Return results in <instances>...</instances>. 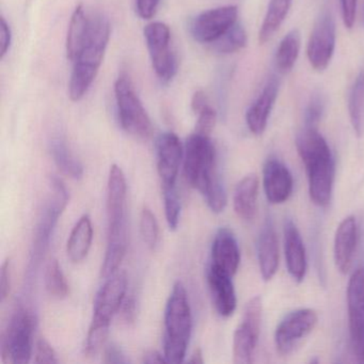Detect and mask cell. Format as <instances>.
<instances>
[{"label":"cell","mask_w":364,"mask_h":364,"mask_svg":"<svg viewBox=\"0 0 364 364\" xmlns=\"http://www.w3.org/2000/svg\"><path fill=\"white\" fill-rule=\"evenodd\" d=\"M140 233L144 244L154 249L159 242V229L156 217L149 208H144L140 215Z\"/></svg>","instance_id":"cell-37"},{"label":"cell","mask_w":364,"mask_h":364,"mask_svg":"<svg viewBox=\"0 0 364 364\" xmlns=\"http://www.w3.org/2000/svg\"><path fill=\"white\" fill-rule=\"evenodd\" d=\"M184 173L191 186L205 198L214 213L227 205V193L217 171L216 149L210 136L193 133L184 146Z\"/></svg>","instance_id":"cell-1"},{"label":"cell","mask_w":364,"mask_h":364,"mask_svg":"<svg viewBox=\"0 0 364 364\" xmlns=\"http://www.w3.org/2000/svg\"><path fill=\"white\" fill-rule=\"evenodd\" d=\"M257 252L262 277L265 281L272 280L279 267V242L270 218H267L259 232Z\"/></svg>","instance_id":"cell-22"},{"label":"cell","mask_w":364,"mask_h":364,"mask_svg":"<svg viewBox=\"0 0 364 364\" xmlns=\"http://www.w3.org/2000/svg\"><path fill=\"white\" fill-rule=\"evenodd\" d=\"M161 0H136L138 16L144 20H150L156 14Z\"/></svg>","instance_id":"cell-41"},{"label":"cell","mask_w":364,"mask_h":364,"mask_svg":"<svg viewBox=\"0 0 364 364\" xmlns=\"http://www.w3.org/2000/svg\"><path fill=\"white\" fill-rule=\"evenodd\" d=\"M193 331V314L186 289L178 281L170 294L165 311L164 355L168 363L184 361Z\"/></svg>","instance_id":"cell-4"},{"label":"cell","mask_w":364,"mask_h":364,"mask_svg":"<svg viewBox=\"0 0 364 364\" xmlns=\"http://www.w3.org/2000/svg\"><path fill=\"white\" fill-rule=\"evenodd\" d=\"M291 5V0H270L265 18L259 29V44H265L274 37V33L284 22Z\"/></svg>","instance_id":"cell-27"},{"label":"cell","mask_w":364,"mask_h":364,"mask_svg":"<svg viewBox=\"0 0 364 364\" xmlns=\"http://www.w3.org/2000/svg\"><path fill=\"white\" fill-rule=\"evenodd\" d=\"M279 80L272 77L262 90L255 103L249 107L246 114L247 127L249 131L255 136L262 135L267 127L268 119L270 117L274 102L278 97Z\"/></svg>","instance_id":"cell-20"},{"label":"cell","mask_w":364,"mask_h":364,"mask_svg":"<svg viewBox=\"0 0 364 364\" xmlns=\"http://www.w3.org/2000/svg\"><path fill=\"white\" fill-rule=\"evenodd\" d=\"M127 180L118 165L110 167L107 184L108 242H127Z\"/></svg>","instance_id":"cell-10"},{"label":"cell","mask_w":364,"mask_h":364,"mask_svg":"<svg viewBox=\"0 0 364 364\" xmlns=\"http://www.w3.org/2000/svg\"><path fill=\"white\" fill-rule=\"evenodd\" d=\"M114 93L122 129L138 139H149L153 133L152 122L127 76L121 75L117 80Z\"/></svg>","instance_id":"cell-5"},{"label":"cell","mask_w":364,"mask_h":364,"mask_svg":"<svg viewBox=\"0 0 364 364\" xmlns=\"http://www.w3.org/2000/svg\"><path fill=\"white\" fill-rule=\"evenodd\" d=\"M363 21H364V9H363Z\"/></svg>","instance_id":"cell-48"},{"label":"cell","mask_w":364,"mask_h":364,"mask_svg":"<svg viewBox=\"0 0 364 364\" xmlns=\"http://www.w3.org/2000/svg\"><path fill=\"white\" fill-rule=\"evenodd\" d=\"M191 108L198 114L197 124L195 133L201 135L210 136L215 124H216L217 114L214 108L208 103V97L202 91H197L191 100Z\"/></svg>","instance_id":"cell-31"},{"label":"cell","mask_w":364,"mask_h":364,"mask_svg":"<svg viewBox=\"0 0 364 364\" xmlns=\"http://www.w3.org/2000/svg\"><path fill=\"white\" fill-rule=\"evenodd\" d=\"M104 363H129V360L125 357L124 353L116 344H109L105 347L103 353Z\"/></svg>","instance_id":"cell-43"},{"label":"cell","mask_w":364,"mask_h":364,"mask_svg":"<svg viewBox=\"0 0 364 364\" xmlns=\"http://www.w3.org/2000/svg\"><path fill=\"white\" fill-rule=\"evenodd\" d=\"M50 154L61 171L74 178H82L84 173L80 161L74 156L63 137H54L50 144Z\"/></svg>","instance_id":"cell-29"},{"label":"cell","mask_w":364,"mask_h":364,"mask_svg":"<svg viewBox=\"0 0 364 364\" xmlns=\"http://www.w3.org/2000/svg\"><path fill=\"white\" fill-rule=\"evenodd\" d=\"M157 170L161 185H176L178 170L184 159V146L176 134H161L156 140Z\"/></svg>","instance_id":"cell-15"},{"label":"cell","mask_w":364,"mask_h":364,"mask_svg":"<svg viewBox=\"0 0 364 364\" xmlns=\"http://www.w3.org/2000/svg\"><path fill=\"white\" fill-rule=\"evenodd\" d=\"M11 291V270H10V259H7L1 265L0 272V296L1 300H5Z\"/></svg>","instance_id":"cell-42"},{"label":"cell","mask_w":364,"mask_h":364,"mask_svg":"<svg viewBox=\"0 0 364 364\" xmlns=\"http://www.w3.org/2000/svg\"><path fill=\"white\" fill-rule=\"evenodd\" d=\"M259 178L251 173L242 178L236 185L233 196L234 210L245 221L255 219L257 210Z\"/></svg>","instance_id":"cell-24"},{"label":"cell","mask_w":364,"mask_h":364,"mask_svg":"<svg viewBox=\"0 0 364 364\" xmlns=\"http://www.w3.org/2000/svg\"><path fill=\"white\" fill-rule=\"evenodd\" d=\"M212 265L233 277L240 264V250L235 235L227 228H221L212 246Z\"/></svg>","instance_id":"cell-21"},{"label":"cell","mask_w":364,"mask_h":364,"mask_svg":"<svg viewBox=\"0 0 364 364\" xmlns=\"http://www.w3.org/2000/svg\"><path fill=\"white\" fill-rule=\"evenodd\" d=\"M347 313L353 355L358 361L364 363V266L355 269L349 279Z\"/></svg>","instance_id":"cell-9"},{"label":"cell","mask_w":364,"mask_h":364,"mask_svg":"<svg viewBox=\"0 0 364 364\" xmlns=\"http://www.w3.org/2000/svg\"><path fill=\"white\" fill-rule=\"evenodd\" d=\"M166 219L170 229L176 230L180 223L181 202L176 185H163Z\"/></svg>","instance_id":"cell-36"},{"label":"cell","mask_w":364,"mask_h":364,"mask_svg":"<svg viewBox=\"0 0 364 364\" xmlns=\"http://www.w3.org/2000/svg\"><path fill=\"white\" fill-rule=\"evenodd\" d=\"M284 253L287 270L294 280L304 281L308 268L306 247L295 223L287 220L284 225Z\"/></svg>","instance_id":"cell-23"},{"label":"cell","mask_w":364,"mask_h":364,"mask_svg":"<svg viewBox=\"0 0 364 364\" xmlns=\"http://www.w3.org/2000/svg\"><path fill=\"white\" fill-rule=\"evenodd\" d=\"M110 39V24L99 14L91 18L90 31L82 53L74 61L69 84L70 99L78 102L88 92L99 73Z\"/></svg>","instance_id":"cell-3"},{"label":"cell","mask_w":364,"mask_h":364,"mask_svg":"<svg viewBox=\"0 0 364 364\" xmlns=\"http://www.w3.org/2000/svg\"><path fill=\"white\" fill-rule=\"evenodd\" d=\"M191 363L202 364L204 363L203 355H202L201 349H196L195 353L191 355V359L188 360Z\"/></svg>","instance_id":"cell-47"},{"label":"cell","mask_w":364,"mask_h":364,"mask_svg":"<svg viewBox=\"0 0 364 364\" xmlns=\"http://www.w3.org/2000/svg\"><path fill=\"white\" fill-rule=\"evenodd\" d=\"M90 24L91 18L87 16L84 6H77L72 16L71 22H70L67 44H65L68 58L72 63L77 59L86 44L89 31H90Z\"/></svg>","instance_id":"cell-25"},{"label":"cell","mask_w":364,"mask_h":364,"mask_svg":"<svg viewBox=\"0 0 364 364\" xmlns=\"http://www.w3.org/2000/svg\"><path fill=\"white\" fill-rule=\"evenodd\" d=\"M119 313H121V318L127 323H134L136 316V301L133 296L125 297Z\"/></svg>","instance_id":"cell-45"},{"label":"cell","mask_w":364,"mask_h":364,"mask_svg":"<svg viewBox=\"0 0 364 364\" xmlns=\"http://www.w3.org/2000/svg\"><path fill=\"white\" fill-rule=\"evenodd\" d=\"M208 284L218 314L223 317L231 316L237 306L232 276L210 264L208 269Z\"/></svg>","instance_id":"cell-18"},{"label":"cell","mask_w":364,"mask_h":364,"mask_svg":"<svg viewBox=\"0 0 364 364\" xmlns=\"http://www.w3.org/2000/svg\"><path fill=\"white\" fill-rule=\"evenodd\" d=\"M36 363H58L56 351L54 350L50 343L44 338H40L36 345L35 351Z\"/></svg>","instance_id":"cell-39"},{"label":"cell","mask_w":364,"mask_h":364,"mask_svg":"<svg viewBox=\"0 0 364 364\" xmlns=\"http://www.w3.org/2000/svg\"><path fill=\"white\" fill-rule=\"evenodd\" d=\"M340 1L343 23L346 28L351 29L355 25L358 0H340Z\"/></svg>","instance_id":"cell-40"},{"label":"cell","mask_w":364,"mask_h":364,"mask_svg":"<svg viewBox=\"0 0 364 364\" xmlns=\"http://www.w3.org/2000/svg\"><path fill=\"white\" fill-rule=\"evenodd\" d=\"M247 42H248V38H247L246 31L237 22L227 33L210 46L217 54L229 55L246 48Z\"/></svg>","instance_id":"cell-32"},{"label":"cell","mask_w":364,"mask_h":364,"mask_svg":"<svg viewBox=\"0 0 364 364\" xmlns=\"http://www.w3.org/2000/svg\"><path fill=\"white\" fill-rule=\"evenodd\" d=\"M238 8L225 6L202 12L191 24V35L196 41L212 44L227 33L237 23Z\"/></svg>","instance_id":"cell-12"},{"label":"cell","mask_w":364,"mask_h":364,"mask_svg":"<svg viewBox=\"0 0 364 364\" xmlns=\"http://www.w3.org/2000/svg\"><path fill=\"white\" fill-rule=\"evenodd\" d=\"M357 242V220L353 216L346 217L341 221L334 235V263L341 274H347L350 270Z\"/></svg>","instance_id":"cell-19"},{"label":"cell","mask_w":364,"mask_h":364,"mask_svg":"<svg viewBox=\"0 0 364 364\" xmlns=\"http://www.w3.org/2000/svg\"><path fill=\"white\" fill-rule=\"evenodd\" d=\"M298 154L308 174L309 195L315 205L325 208L331 201L336 163L329 144L318 129L304 127L296 137Z\"/></svg>","instance_id":"cell-2"},{"label":"cell","mask_w":364,"mask_h":364,"mask_svg":"<svg viewBox=\"0 0 364 364\" xmlns=\"http://www.w3.org/2000/svg\"><path fill=\"white\" fill-rule=\"evenodd\" d=\"M1 38H0V43H1V48H0V55H1V59L5 58L6 55L9 52L10 46H11L12 42V31L10 28V25L8 24L6 18H1Z\"/></svg>","instance_id":"cell-44"},{"label":"cell","mask_w":364,"mask_h":364,"mask_svg":"<svg viewBox=\"0 0 364 364\" xmlns=\"http://www.w3.org/2000/svg\"><path fill=\"white\" fill-rule=\"evenodd\" d=\"M301 37L298 29L289 31L279 44L276 53V68L279 73L289 74L293 70L300 52Z\"/></svg>","instance_id":"cell-28"},{"label":"cell","mask_w":364,"mask_h":364,"mask_svg":"<svg viewBox=\"0 0 364 364\" xmlns=\"http://www.w3.org/2000/svg\"><path fill=\"white\" fill-rule=\"evenodd\" d=\"M336 33L333 18L323 14L315 23L308 43V59L317 72L327 69L336 50Z\"/></svg>","instance_id":"cell-13"},{"label":"cell","mask_w":364,"mask_h":364,"mask_svg":"<svg viewBox=\"0 0 364 364\" xmlns=\"http://www.w3.org/2000/svg\"><path fill=\"white\" fill-rule=\"evenodd\" d=\"M263 302L262 297L251 298L245 306L242 319L233 336V361L236 364H249L261 334Z\"/></svg>","instance_id":"cell-7"},{"label":"cell","mask_w":364,"mask_h":364,"mask_svg":"<svg viewBox=\"0 0 364 364\" xmlns=\"http://www.w3.org/2000/svg\"><path fill=\"white\" fill-rule=\"evenodd\" d=\"M351 125L358 137L364 135V68L355 78L348 100Z\"/></svg>","instance_id":"cell-30"},{"label":"cell","mask_w":364,"mask_h":364,"mask_svg":"<svg viewBox=\"0 0 364 364\" xmlns=\"http://www.w3.org/2000/svg\"><path fill=\"white\" fill-rule=\"evenodd\" d=\"M144 33L155 73L164 82H171L178 72V61L170 46L169 27L165 23H151L144 28Z\"/></svg>","instance_id":"cell-8"},{"label":"cell","mask_w":364,"mask_h":364,"mask_svg":"<svg viewBox=\"0 0 364 364\" xmlns=\"http://www.w3.org/2000/svg\"><path fill=\"white\" fill-rule=\"evenodd\" d=\"M125 253H127V242H108L105 259L102 265V278L107 280L118 272Z\"/></svg>","instance_id":"cell-35"},{"label":"cell","mask_w":364,"mask_h":364,"mask_svg":"<svg viewBox=\"0 0 364 364\" xmlns=\"http://www.w3.org/2000/svg\"><path fill=\"white\" fill-rule=\"evenodd\" d=\"M263 187L269 203L282 204L291 197L294 188L293 176L278 159L270 157L266 161L263 168Z\"/></svg>","instance_id":"cell-17"},{"label":"cell","mask_w":364,"mask_h":364,"mask_svg":"<svg viewBox=\"0 0 364 364\" xmlns=\"http://www.w3.org/2000/svg\"><path fill=\"white\" fill-rule=\"evenodd\" d=\"M144 363H167L165 355H161L157 350H150L144 355Z\"/></svg>","instance_id":"cell-46"},{"label":"cell","mask_w":364,"mask_h":364,"mask_svg":"<svg viewBox=\"0 0 364 364\" xmlns=\"http://www.w3.org/2000/svg\"><path fill=\"white\" fill-rule=\"evenodd\" d=\"M318 317L312 309H299L287 314L274 331V345L280 355L293 353L304 338L314 330Z\"/></svg>","instance_id":"cell-11"},{"label":"cell","mask_w":364,"mask_h":364,"mask_svg":"<svg viewBox=\"0 0 364 364\" xmlns=\"http://www.w3.org/2000/svg\"><path fill=\"white\" fill-rule=\"evenodd\" d=\"M36 318L27 309L14 312L1 340V359L7 363L24 364L33 355Z\"/></svg>","instance_id":"cell-6"},{"label":"cell","mask_w":364,"mask_h":364,"mask_svg":"<svg viewBox=\"0 0 364 364\" xmlns=\"http://www.w3.org/2000/svg\"><path fill=\"white\" fill-rule=\"evenodd\" d=\"M109 323L92 319L85 344V355L87 357H95L103 348L109 333Z\"/></svg>","instance_id":"cell-34"},{"label":"cell","mask_w":364,"mask_h":364,"mask_svg":"<svg viewBox=\"0 0 364 364\" xmlns=\"http://www.w3.org/2000/svg\"><path fill=\"white\" fill-rule=\"evenodd\" d=\"M323 112H325V100L321 93H315L311 97L304 112V127L318 129Z\"/></svg>","instance_id":"cell-38"},{"label":"cell","mask_w":364,"mask_h":364,"mask_svg":"<svg viewBox=\"0 0 364 364\" xmlns=\"http://www.w3.org/2000/svg\"><path fill=\"white\" fill-rule=\"evenodd\" d=\"M92 240V223L88 215H84L70 234L67 245L68 257L74 263L84 261L90 250Z\"/></svg>","instance_id":"cell-26"},{"label":"cell","mask_w":364,"mask_h":364,"mask_svg":"<svg viewBox=\"0 0 364 364\" xmlns=\"http://www.w3.org/2000/svg\"><path fill=\"white\" fill-rule=\"evenodd\" d=\"M50 189L52 193L42 210L36 232L35 249L37 252H41L48 246L50 234L69 202V193L59 178H50Z\"/></svg>","instance_id":"cell-14"},{"label":"cell","mask_w":364,"mask_h":364,"mask_svg":"<svg viewBox=\"0 0 364 364\" xmlns=\"http://www.w3.org/2000/svg\"><path fill=\"white\" fill-rule=\"evenodd\" d=\"M127 277L124 272H117L107 279L95 297L92 319L112 323L127 297Z\"/></svg>","instance_id":"cell-16"},{"label":"cell","mask_w":364,"mask_h":364,"mask_svg":"<svg viewBox=\"0 0 364 364\" xmlns=\"http://www.w3.org/2000/svg\"><path fill=\"white\" fill-rule=\"evenodd\" d=\"M44 278L46 291L52 297L57 299L67 297L69 294V284L57 259H52L48 263Z\"/></svg>","instance_id":"cell-33"}]
</instances>
